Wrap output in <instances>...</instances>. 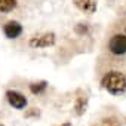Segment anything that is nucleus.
<instances>
[{
	"label": "nucleus",
	"mask_w": 126,
	"mask_h": 126,
	"mask_svg": "<svg viewBox=\"0 0 126 126\" xmlns=\"http://www.w3.org/2000/svg\"><path fill=\"white\" fill-rule=\"evenodd\" d=\"M101 88L110 95L123 96L126 95V65L111 64L101 73Z\"/></svg>",
	"instance_id": "nucleus-1"
},
{
	"label": "nucleus",
	"mask_w": 126,
	"mask_h": 126,
	"mask_svg": "<svg viewBox=\"0 0 126 126\" xmlns=\"http://www.w3.org/2000/svg\"><path fill=\"white\" fill-rule=\"evenodd\" d=\"M107 50L113 58H125L126 56V34L114 33L110 36L107 43Z\"/></svg>",
	"instance_id": "nucleus-2"
},
{
	"label": "nucleus",
	"mask_w": 126,
	"mask_h": 126,
	"mask_svg": "<svg viewBox=\"0 0 126 126\" xmlns=\"http://www.w3.org/2000/svg\"><path fill=\"white\" fill-rule=\"evenodd\" d=\"M55 34L53 33H43L39 36H33L28 40V46L33 49H42V47H49L55 45Z\"/></svg>",
	"instance_id": "nucleus-3"
},
{
	"label": "nucleus",
	"mask_w": 126,
	"mask_h": 126,
	"mask_svg": "<svg viewBox=\"0 0 126 126\" xmlns=\"http://www.w3.org/2000/svg\"><path fill=\"white\" fill-rule=\"evenodd\" d=\"M22 31H24V28H22L21 22H18L15 19H11L3 24V33H5L6 39H11V40L18 39L22 34Z\"/></svg>",
	"instance_id": "nucleus-4"
},
{
	"label": "nucleus",
	"mask_w": 126,
	"mask_h": 126,
	"mask_svg": "<svg viewBox=\"0 0 126 126\" xmlns=\"http://www.w3.org/2000/svg\"><path fill=\"white\" fill-rule=\"evenodd\" d=\"M6 99L16 110H22V108L27 107V98L21 92H18V91H12V89L6 91Z\"/></svg>",
	"instance_id": "nucleus-5"
},
{
	"label": "nucleus",
	"mask_w": 126,
	"mask_h": 126,
	"mask_svg": "<svg viewBox=\"0 0 126 126\" xmlns=\"http://www.w3.org/2000/svg\"><path fill=\"white\" fill-rule=\"evenodd\" d=\"M73 3L79 11H82L85 14H95L96 6H98L96 0H74Z\"/></svg>",
	"instance_id": "nucleus-6"
},
{
	"label": "nucleus",
	"mask_w": 126,
	"mask_h": 126,
	"mask_svg": "<svg viewBox=\"0 0 126 126\" xmlns=\"http://www.w3.org/2000/svg\"><path fill=\"white\" fill-rule=\"evenodd\" d=\"M18 0H0V14H11L16 9Z\"/></svg>",
	"instance_id": "nucleus-7"
},
{
	"label": "nucleus",
	"mask_w": 126,
	"mask_h": 126,
	"mask_svg": "<svg viewBox=\"0 0 126 126\" xmlns=\"http://www.w3.org/2000/svg\"><path fill=\"white\" fill-rule=\"evenodd\" d=\"M28 88H30V92H31V94H34V95H39V94L45 92V89L47 88V82H46V80L36 82V83H31Z\"/></svg>",
	"instance_id": "nucleus-8"
},
{
	"label": "nucleus",
	"mask_w": 126,
	"mask_h": 126,
	"mask_svg": "<svg viewBox=\"0 0 126 126\" xmlns=\"http://www.w3.org/2000/svg\"><path fill=\"white\" fill-rule=\"evenodd\" d=\"M85 107H86V95H85V96H77L76 113H77V114H82V113L85 111Z\"/></svg>",
	"instance_id": "nucleus-9"
},
{
	"label": "nucleus",
	"mask_w": 126,
	"mask_h": 126,
	"mask_svg": "<svg viewBox=\"0 0 126 126\" xmlns=\"http://www.w3.org/2000/svg\"><path fill=\"white\" fill-rule=\"evenodd\" d=\"M74 30H76L77 34H85L88 31V24H77Z\"/></svg>",
	"instance_id": "nucleus-10"
},
{
	"label": "nucleus",
	"mask_w": 126,
	"mask_h": 126,
	"mask_svg": "<svg viewBox=\"0 0 126 126\" xmlns=\"http://www.w3.org/2000/svg\"><path fill=\"white\" fill-rule=\"evenodd\" d=\"M62 126H70V123H64V125H62Z\"/></svg>",
	"instance_id": "nucleus-11"
},
{
	"label": "nucleus",
	"mask_w": 126,
	"mask_h": 126,
	"mask_svg": "<svg viewBox=\"0 0 126 126\" xmlns=\"http://www.w3.org/2000/svg\"><path fill=\"white\" fill-rule=\"evenodd\" d=\"M125 31H126V25H125Z\"/></svg>",
	"instance_id": "nucleus-12"
},
{
	"label": "nucleus",
	"mask_w": 126,
	"mask_h": 126,
	"mask_svg": "<svg viewBox=\"0 0 126 126\" xmlns=\"http://www.w3.org/2000/svg\"><path fill=\"white\" fill-rule=\"evenodd\" d=\"M0 126H3V125H0Z\"/></svg>",
	"instance_id": "nucleus-13"
}]
</instances>
